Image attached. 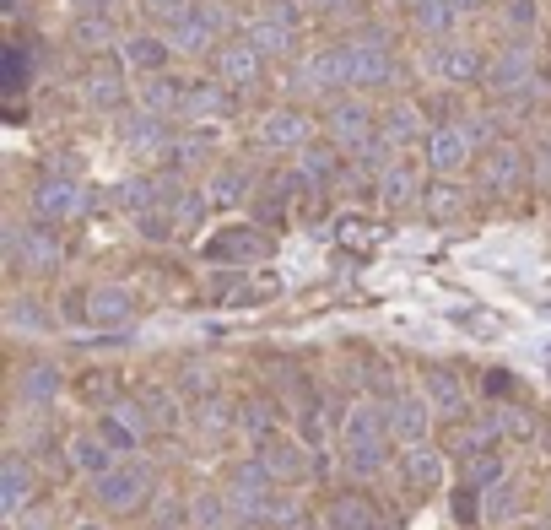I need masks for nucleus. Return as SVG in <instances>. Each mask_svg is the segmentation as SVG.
I'll use <instances>...</instances> for the list:
<instances>
[{"instance_id": "obj_4", "label": "nucleus", "mask_w": 551, "mask_h": 530, "mask_svg": "<svg viewBox=\"0 0 551 530\" xmlns=\"http://www.w3.org/2000/svg\"><path fill=\"white\" fill-rule=\"evenodd\" d=\"M492 60H481L476 44H460V38H438L433 49H427V71H433V82L443 87H470L487 76Z\"/></svg>"}, {"instance_id": "obj_45", "label": "nucleus", "mask_w": 551, "mask_h": 530, "mask_svg": "<svg viewBox=\"0 0 551 530\" xmlns=\"http://www.w3.org/2000/svg\"><path fill=\"white\" fill-rule=\"evenodd\" d=\"M487 503H492V509H487L492 520H514V493H508V487H497V493H492Z\"/></svg>"}, {"instance_id": "obj_36", "label": "nucleus", "mask_w": 551, "mask_h": 530, "mask_svg": "<svg viewBox=\"0 0 551 530\" xmlns=\"http://www.w3.org/2000/svg\"><path fill=\"white\" fill-rule=\"evenodd\" d=\"M233 514H238L233 493H206L195 503V530H233Z\"/></svg>"}, {"instance_id": "obj_13", "label": "nucleus", "mask_w": 551, "mask_h": 530, "mask_svg": "<svg viewBox=\"0 0 551 530\" xmlns=\"http://www.w3.org/2000/svg\"><path fill=\"white\" fill-rule=\"evenodd\" d=\"M335 87H352V76H346V49L330 44V49H314L303 65H298V92L308 98H325Z\"/></svg>"}, {"instance_id": "obj_5", "label": "nucleus", "mask_w": 551, "mask_h": 530, "mask_svg": "<svg viewBox=\"0 0 551 530\" xmlns=\"http://www.w3.org/2000/svg\"><path fill=\"white\" fill-rule=\"evenodd\" d=\"M211 265H249V260H265L271 255V238H265L254 222H233V228H217L200 249Z\"/></svg>"}, {"instance_id": "obj_16", "label": "nucleus", "mask_w": 551, "mask_h": 530, "mask_svg": "<svg viewBox=\"0 0 551 530\" xmlns=\"http://www.w3.org/2000/svg\"><path fill=\"white\" fill-rule=\"evenodd\" d=\"M325 130H330V141L341 152H368V141H373V114L362 109V103H335V109L325 114Z\"/></svg>"}, {"instance_id": "obj_38", "label": "nucleus", "mask_w": 551, "mask_h": 530, "mask_svg": "<svg viewBox=\"0 0 551 530\" xmlns=\"http://www.w3.org/2000/svg\"><path fill=\"white\" fill-rule=\"evenodd\" d=\"M28 82H33V55H28L22 38H11V49H6V92L17 98V92H28Z\"/></svg>"}, {"instance_id": "obj_37", "label": "nucleus", "mask_w": 551, "mask_h": 530, "mask_svg": "<svg viewBox=\"0 0 551 530\" xmlns=\"http://www.w3.org/2000/svg\"><path fill=\"white\" fill-rule=\"evenodd\" d=\"M465 211V190L454 179H438L433 190H427V217H438V222H454Z\"/></svg>"}, {"instance_id": "obj_10", "label": "nucleus", "mask_w": 551, "mask_h": 530, "mask_svg": "<svg viewBox=\"0 0 551 530\" xmlns=\"http://www.w3.org/2000/svg\"><path fill=\"white\" fill-rule=\"evenodd\" d=\"M422 157H427V168H433L438 179L465 174V163H470V130L465 125H433L422 136Z\"/></svg>"}, {"instance_id": "obj_2", "label": "nucleus", "mask_w": 551, "mask_h": 530, "mask_svg": "<svg viewBox=\"0 0 551 530\" xmlns=\"http://www.w3.org/2000/svg\"><path fill=\"white\" fill-rule=\"evenodd\" d=\"M92 498L103 503V509H141L146 498H152V460H141V449L136 455H119L109 471L92 482Z\"/></svg>"}, {"instance_id": "obj_21", "label": "nucleus", "mask_w": 551, "mask_h": 530, "mask_svg": "<svg viewBox=\"0 0 551 530\" xmlns=\"http://www.w3.org/2000/svg\"><path fill=\"white\" fill-rule=\"evenodd\" d=\"M433 412H438V406L427 401V395H389V412H384V417H389V428H395L406 444H422Z\"/></svg>"}, {"instance_id": "obj_30", "label": "nucleus", "mask_w": 551, "mask_h": 530, "mask_svg": "<svg viewBox=\"0 0 551 530\" xmlns=\"http://www.w3.org/2000/svg\"><path fill=\"white\" fill-rule=\"evenodd\" d=\"M28 498H33V476L22 460H6V471H0V514L6 520H17L22 509H28Z\"/></svg>"}, {"instance_id": "obj_9", "label": "nucleus", "mask_w": 551, "mask_h": 530, "mask_svg": "<svg viewBox=\"0 0 551 530\" xmlns=\"http://www.w3.org/2000/svg\"><path fill=\"white\" fill-rule=\"evenodd\" d=\"M82 211H87V190L71 174L38 179V190H33V217L38 222H76Z\"/></svg>"}, {"instance_id": "obj_8", "label": "nucleus", "mask_w": 551, "mask_h": 530, "mask_svg": "<svg viewBox=\"0 0 551 530\" xmlns=\"http://www.w3.org/2000/svg\"><path fill=\"white\" fill-rule=\"evenodd\" d=\"M346 76H352V87H389V76H395V55H389L384 38H346Z\"/></svg>"}, {"instance_id": "obj_25", "label": "nucleus", "mask_w": 551, "mask_h": 530, "mask_svg": "<svg viewBox=\"0 0 551 530\" xmlns=\"http://www.w3.org/2000/svg\"><path fill=\"white\" fill-rule=\"evenodd\" d=\"M325 530H384V520H379V509H373L368 498L346 493V498H330Z\"/></svg>"}, {"instance_id": "obj_40", "label": "nucleus", "mask_w": 551, "mask_h": 530, "mask_svg": "<svg viewBox=\"0 0 551 530\" xmlns=\"http://www.w3.org/2000/svg\"><path fill=\"white\" fill-rule=\"evenodd\" d=\"M416 130H422V125H416V109H406V103L384 114V141H389V147H406V141H416Z\"/></svg>"}, {"instance_id": "obj_20", "label": "nucleus", "mask_w": 551, "mask_h": 530, "mask_svg": "<svg viewBox=\"0 0 551 530\" xmlns=\"http://www.w3.org/2000/svg\"><path fill=\"white\" fill-rule=\"evenodd\" d=\"M260 460H265V471H271L281 487L308 476V449L298 439H281V433H265V439H260Z\"/></svg>"}, {"instance_id": "obj_17", "label": "nucleus", "mask_w": 551, "mask_h": 530, "mask_svg": "<svg viewBox=\"0 0 551 530\" xmlns=\"http://www.w3.org/2000/svg\"><path fill=\"white\" fill-rule=\"evenodd\" d=\"M249 38L265 49V55H292V44H298V11L292 6L260 11V17L249 22Z\"/></svg>"}, {"instance_id": "obj_52", "label": "nucleus", "mask_w": 551, "mask_h": 530, "mask_svg": "<svg viewBox=\"0 0 551 530\" xmlns=\"http://www.w3.org/2000/svg\"><path fill=\"white\" fill-rule=\"evenodd\" d=\"M470 6H481V0H470Z\"/></svg>"}, {"instance_id": "obj_12", "label": "nucleus", "mask_w": 551, "mask_h": 530, "mask_svg": "<svg viewBox=\"0 0 551 530\" xmlns=\"http://www.w3.org/2000/svg\"><path fill=\"white\" fill-rule=\"evenodd\" d=\"M6 255H11L17 271L44 276V271H55V265H60V244L44 233V222H38V228H11L6 233Z\"/></svg>"}, {"instance_id": "obj_41", "label": "nucleus", "mask_w": 551, "mask_h": 530, "mask_svg": "<svg viewBox=\"0 0 551 530\" xmlns=\"http://www.w3.org/2000/svg\"><path fill=\"white\" fill-rule=\"evenodd\" d=\"M497 428L492 422H476V428H454L449 433V449H465V455H481V449H492Z\"/></svg>"}, {"instance_id": "obj_1", "label": "nucleus", "mask_w": 551, "mask_h": 530, "mask_svg": "<svg viewBox=\"0 0 551 530\" xmlns=\"http://www.w3.org/2000/svg\"><path fill=\"white\" fill-rule=\"evenodd\" d=\"M341 455L357 476H379L389 455V417H379L373 406H352L341 422Z\"/></svg>"}, {"instance_id": "obj_3", "label": "nucleus", "mask_w": 551, "mask_h": 530, "mask_svg": "<svg viewBox=\"0 0 551 530\" xmlns=\"http://www.w3.org/2000/svg\"><path fill=\"white\" fill-rule=\"evenodd\" d=\"M130 314H136V293L130 287H76V293H65V320L76 325H98V330H114L125 325Z\"/></svg>"}, {"instance_id": "obj_49", "label": "nucleus", "mask_w": 551, "mask_h": 530, "mask_svg": "<svg viewBox=\"0 0 551 530\" xmlns=\"http://www.w3.org/2000/svg\"><path fill=\"white\" fill-rule=\"evenodd\" d=\"M314 11H341V6H352V0H308Z\"/></svg>"}, {"instance_id": "obj_7", "label": "nucleus", "mask_w": 551, "mask_h": 530, "mask_svg": "<svg viewBox=\"0 0 551 530\" xmlns=\"http://www.w3.org/2000/svg\"><path fill=\"white\" fill-rule=\"evenodd\" d=\"M98 433H103L114 449L136 455V449L146 444V433H152V406H146V401H109V406H103Z\"/></svg>"}, {"instance_id": "obj_15", "label": "nucleus", "mask_w": 551, "mask_h": 530, "mask_svg": "<svg viewBox=\"0 0 551 530\" xmlns=\"http://www.w3.org/2000/svg\"><path fill=\"white\" fill-rule=\"evenodd\" d=\"M487 82H492V92H503V98L530 92V82H535V55H530L524 44H508L503 55L487 65Z\"/></svg>"}, {"instance_id": "obj_50", "label": "nucleus", "mask_w": 551, "mask_h": 530, "mask_svg": "<svg viewBox=\"0 0 551 530\" xmlns=\"http://www.w3.org/2000/svg\"><path fill=\"white\" fill-rule=\"evenodd\" d=\"M76 530H109V525H98V520H82V525H76Z\"/></svg>"}, {"instance_id": "obj_44", "label": "nucleus", "mask_w": 551, "mask_h": 530, "mask_svg": "<svg viewBox=\"0 0 551 530\" xmlns=\"http://www.w3.org/2000/svg\"><path fill=\"white\" fill-rule=\"evenodd\" d=\"M141 6H146V11H152V17H163V22H173V17H179V11H190V6H195V0H141Z\"/></svg>"}, {"instance_id": "obj_19", "label": "nucleus", "mask_w": 551, "mask_h": 530, "mask_svg": "<svg viewBox=\"0 0 551 530\" xmlns=\"http://www.w3.org/2000/svg\"><path fill=\"white\" fill-rule=\"evenodd\" d=\"M346 174V163H341V147H303L298 152V168H292V179H298V190H330L335 179Z\"/></svg>"}, {"instance_id": "obj_34", "label": "nucleus", "mask_w": 551, "mask_h": 530, "mask_svg": "<svg viewBox=\"0 0 551 530\" xmlns=\"http://www.w3.org/2000/svg\"><path fill=\"white\" fill-rule=\"evenodd\" d=\"M119 201H125V211H136V217H141V211H152V206H163L168 201V179H125V184H119Z\"/></svg>"}, {"instance_id": "obj_31", "label": "nucleus", "mask_w": 551, "mask_h": 530, "mask_svg": "<svg viewBox=\"0 0 551 530\" xmlns=\"http://www.w3.org/2000/svg\"><path fill=\"white\" fill-rule=\"evenodd\" d=\"M184 92H190V82H179V76H146V87H141V103L152 114H184Z\"/></svg>"}, {"instance_id": "obj_42", "label": "nucleus", "mask_w": 551, "mask_h": 530, "mask_svg": "<svg viewBox=\"0 0 551 530\" xmlns=\"http://www.w3.org/2000/svg\"><path fill=\"white\" fill-rule=\"evenodd\" d=\"M497 482H503V460L487 455V449L470 455V487H497Z\"/></svg>"}, {"instance_id": "obj_32", "label": "nucleus", "mask_w": 551, "mask_h": 530, "mask_svg": "<svg viewBox=\"0 0 551 530\" xmlns=\"http://www.w3.org/2000/svg\"><path fill=\"white\" fill-rule=\"evenodd\" d=\"M379 201H384V206H411V201H416V163H384V174H379Z\"/></svg>"}, {"instance_id": "obj_6", "label": "nucleus", "mask_w": 551, "mask_h": 530, "mask_svg": "<svg viewBox=\"0 0 551 530\" xmlns=\"http://www.w3.org/2000/svg\"><path fill=\"white\" fill-rule=\"evenodd\" d=\"M222 6H195L179 11V17L168 22V44L179 49V55H206V49H217V33H222Z\"/></svg>"}, {"instance_id": "obj_11", "label": "nucleus", "mask_w": 551, "mask_h": 530, "mask_svg": "<svg viewBox=\"0 0 551 530\" xmlns=\"http://www.w3.org/2000/svg\"><path fill=\"white\" fill-rule=\"evenodd\" d=\"M481 184H487L492 195H519L524 179H530V152H519L514 141H497V147L481 157Z\"/></svg>"}, {"instance_id": "obj_39", "label": "nucleus", "mask_w": 551, "mask_h": 530, "mask_svg": "<svg viewBox=\"0 0 551 530\" xmlns=\"http://www.w3.org/2000/svg\"><path fill=\"white\" fill-rule=\"evenodd\" d=\"M427 401H433L438 412H460V406H465L460 379H454V374H433V379H427Z\"/></svg>"}, {"instance_id": "obj_48", "label": "nucleus", "mask_w": 551, "mask_h": 530, "mask_svg": "<svg viewBox=\"0 0 551 530\" xmlns=\"http://www.w3.org/2000/svg\"><path fill=\"white\" fill-rule=\"evenodd\" d=\"M508 17H514V22H524V28H530V22H535V6H530V0H514V11H508Z\"/></svg>"}, {"instance_id": "obj_53", "label": "nucleus", "mask_w": 551, "mask_h": 530, "mask_svg": "<svg viewBox=\"0 0 551 530\" xmlns=\"http://www.w3.org/2000/svg\"><path fill=\"white\" fill-rule=\"evenodd\" d=\"M406 6H411V0H406Z\"/></svg>"}, {"instance_id": "obj_29", "label": "nucleus", "mask_w": 551, "mask_h": 530, "mask_svg": "<svg viewBox=\"0 0 551 530\" xmlns=\"http://www.w3.org/2000/svg\"><path fill=\"white\" fill-rule=\"evenodd\" d=\"M119 455H125V449H114L109 439H103V433H82V439L71 444V466L82 471V476H92V482H98V476L109 471Z\"/></svg>"}, {"instance_id": "obj_27", "label": "nucleus", "mask_w": 551, "mask_h": 530, "mask_svg": "<svg viewBox=\"0 0 551 530\" xmlns=\"http://www.w3.org/2000/svg\"><path fill=\"white\" fill-rule=\"evenodd\" d=\"M82 92H87L92 109H119V103H125V71H119L114 60H98V65L87 71Z\"/></svg>"}, {"instance_id": "obj_51", "label": "nucleus", "mask_w": 551, "mask_h": 530, "mask_svg": "<svg viewBox=\"0 0 551 530\" xmlns=\"http://www.w3.org/2000/svg\"><path fill=\"white\" fill-rule=\"evenodd\" d=\"M6 11H17V0H6Z\"/></svg>"}, {"instance_id": "obj_26", "label": "nucleus", "mask_w": 551, "mask_h": 530, "mask_svg": "<svg viewBox=\"0 0 551 530\" xmlns=\"http://www.w3.org/2000/svg\"><path fill=\"white\" fill-rule=\"evenodd\" d=\"M168 60H173L168 38H157V33H130L125 38V65H130V71L157 76V71H168Z\"/></svg>"}, {"instance_id": "obj_33", "label": "nucleus", "mask_w": 551, "mask_h": 530, "mask_svg": "<svg viewBox=\"0 0 551 530\" xmlns=\"http://www.w3.org/2000/svg\"><path fill=\"white\" fill-rule=\"evenodd\" d=\"M17 395L28 406H44V401H55L60 395V374L49 363H33V368H22V379H17Z\"/></svg>"}, {"instance_id": "obj_22", "label": "nucleus", "mask_w": 551, "mask_h": 530, "mask_svg": "<svg viewBox=\"0 0 551 530\" xmlns=\"http://www.w3.org/2000/svg\"><path fill=\"white\" fill-rule=\"evenodd\" d=\"M227 114H233V92H227V82H190V92H184V114H179V119L211 125V119H227Z\"/></svg>"}, {"instance_id": "obj_47", "label": "nucleus", "mask_w": 551, "mask_h": 530, "mask_svg": "<svg viewBox=\"0 0 551 530\" xmlns=\"http://www.w3.org/2000/svg\"><path fill=\"white\" fill-rule=\"evenodd\" d=\"M487 390H492V395H514L519 384H514V374H487Z\"/></svg>"}, {"instance_id": "obj_43", "label": "nucleus", "mask_w": 551, "mask_h": 530, "mask_svg": "<svg viewBox=\"0 0 551 530\" xmlns=\"http://www.w3.org/2000/svg\"><path fill=\"white\" fill-rule=\"evenodd\" d=\"M341 244H373V238H379V228H373V222H341Z\"/></svg>"}, {"instance_id": "obj_23", "label": "nucleus", "mask_w": 551, "mask_h": 530, "mask_svg": "<svg viewBox=\"0 0 551 530\" xmlns=\"http://www.w3.org/2000/svg\"><path fill=\"white\" fill-rule=\"evenodd\" d=\"M168 114H136V119H125V125H119V141H125L130 152H173V136H168V125H163Z\"/></svg>"}, {"instance_id": "obj_24", "label": "nucleus", "mask_w": 551, "mask_h": 530, "mask_svg": "<svg viewBox=\"0 0 551 530\" xmlns=\"http://www.w3.org/2000/svg\"><path fill=\"white\" fill-rule=\"evenodd\" d=\"M465 11H470V0H411V22L427 38H449Z\"/></svg>"}, {"instance_id": "obj_35", "label": "nucleus", "mask_w": 551, "mask_h": 530, "mask_svg": "<svg viewBox=\"0 0 551 530\" xmlns=\"http://www.w3.org/2000/svg\"><path fill=\"white\" fill-rule=\"evenodd\" d=\"M249 195V174L244 168H217V174L206 179V201L211 206H238Z\"/></svg>"}, {"instance_id": "obj_14", "label": "nucleus", "mask_w": 551, "mask_h": 530, "mask_svg": "<svg viewBox=\"0 0 551 530\" xmlns=\"http://www.w3.org/2000/svg\"><path fill=\"white\" fill-rule=\"evenodd\" d=\"M265 71V49L254 44V38H227L217 49V82L227 87H254Z\"/></svg>"}, {"instance_id": "obj_28", "label": "nucleus", "mask_w": 551, "mask_h": 530, "mask_svg": "<svg viewBox=\"0 0 551 530\" xmlns=\"http://www.w3.org/2000/svg\"><path fill=\"white\" fill-rule=\"evenodd\" d=\"M438 482H443L438 455H433V449H422V444H411L406 460H400V487H406V493H433Z\"/></svg>"}, {"instance_id": "obj_46", "label": "nucleus", "mask_w": 551, "mask_h": 530, "mask_svg": "<svg viewBox=\"0 0 551 530\" xmlns=\"http://www.w3.org/2000/svg\"><path fill=\"white\" fill-rule=\"evenodd\" d=\"M109 379H114V374H87V379H82V395L92 390V401H109V395H114Z\"/></svg>"}, {"instance_id": "obj_18", "label": "nucleus", "mask_w": 551, "mask_h": 530, "mask_svg": "<svg viewBox=\"0 0 551 530\" xmlns=\"http://www.w3.org/2000/svg\"><path fill=\"white\" fill-rule=\"evenodd\" d=\"M260 147L265 152H303L308 147V114H298V109H276V114H265L260 119Z\"/></svg>"}]
</instances>
